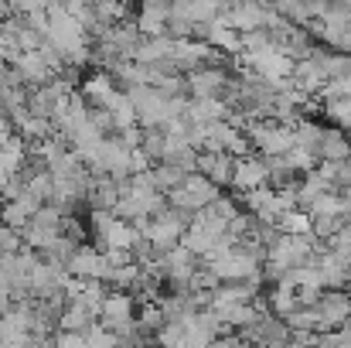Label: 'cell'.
I'll use <instances>...</instances> for the list:
<instances>
[{
  "mask_svg": "<svg viewBox=\"0 0 351 348\" xmlns=\"http://www.w3.org/2000/svg\"><path fill=\"white\" fill-rule=\"evenodd\" d=\"M249 143L266 157V161H276V157H287L293 150V126H280V123H249Z\"/></svg>",
  "mask_w": 351,
  "mask_h": 348,
  "instance_id": "cell-1",
  "label": "cell"
},
{
  "mask_svg": "<svg viewBox=\"0 0 351 348\" xmlns=\"http://www.w3.org/2000/svg\"><path fill=\"white\" fill-rule=\"evenodd\" d=\"M317 318H321V332L317 335H328L335 325H348L351 321V297L341 290H324L321 301L314 304Z\"/></svg>",
  "mask_w": 351,
  "mask_h": 348,
  "instance_id": "cell-2",
  "label": "cell"
},
{
  "mask_svg": "<svg viewBox=\"0 0 351 348\" xmlns=\"http://www.w3.org/2000/svg\"><path fill=\"white\" fill-rule=\"evenodd\" d=\"M269 185V164L263 157H239L235 161V174H232V188H239L242 195L256 192V188H266Z\"/></svg>",
  "mask_w": 351,
  "mask_h": 348,
  "instance_id": "cell-3",
  "label": "cell"
},
{
  "mask_svg": "<svg viewBox=\"0 0 351 348\" xmlns=\"http://www.w3.org/2000/svg\"><path fill=\"white\" fill-rule=\"evenodd\" d=\"M226 72L222 69H212V65H205V69H198V72H191L188 76V86H191V93H195V100H219V93L226 89Z\"/></svg>",
  "mask_w": 351,
  "mask_h": 348,
  "instance_id": "cell-4",
  "label": "cell"
},
{
  "mask_svg": "<svg viewBox=\"0 0 351 348\" xmlns=\"http://www.w3.org/2000/svg\"><path fill=\"white\" fill-rule=\"evenodd\" d=\"M198 171H202V178H208L215 188L232 185L235 157H229V154H198Z\"/></svg>",
  "mask_w": 351,
  "mask_h": 348,
  "instance_id": "cell-5",
  "label": "cell"
},
{
  "mask_svg": "<svg viewBox=\"0 0 351 348\" xmlns=\"http://www.w3.org/2000/svg\"><path fill=\"white\" fill-rule=\"evenodd\" d=\"M317 157H324L331 164H345L351 157V140L345 133H338V130H324L321 147H317Z\"/></svg>",
  "mask_w": 351,
  "mask_h": 348,
  "instance_id": "cell-6",
  "label": "cell"
},
{
  "mask_svg": "<svg viewBox=\"0 0 351 348\" xmlns=\"http://www.w3.org/2000/svg\"><path fill=\"white\" fill-rule=\"evenodd\" d=\"M300 311V301H297V290H287V287H276L273 294H269V314L273 318H280V321H287L290 314H297Z\"/></svg>",
  "mask_w": 351,
  "mask_h": 348,
  "instance_id": "cell-7",
  "label": "cell"
},
{
  "mask_svg": "<svg viewBox=\"0 0 351 348\" xmlns=\"http://www.w3.org/2000/svg\"><path fill=\"white\" fill-rule=\"evenodd\" d=\"M280 232H283V235H314V219H311L307 212L293 209V212H287V216L280 219Z\"/></svg>",
  "mask_w": 351,
  "mask_h": 348,
  "instance_id": "cell-8",
  "label": "cell"
},
{
  "mask_svg": "<svg viewBox=\"0 0 351 348\" xmlns=\"http://www.w3.org/2000/svg\"><path fill=\"white\" fill-rule=\"evenodd\" d=\"M283 161H287V167H290V171H307V174H311V171H314V164H317V154H314V150H304V147H293Z\"/></svg>",
  "mask_w": 351,
  "mask_h": 348,
  "instance_id": "cell-9",
  "label": "cell"
}]
</instances>
